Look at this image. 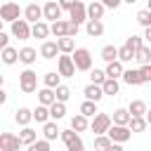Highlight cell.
<instances>
[{
  "mask_svg": "<svg viewBox=\"0 0 151 151\" xmlns=\"http://www.w3.org/2000/svg\"><path fill=\"white\" fill-rule=\"evenodd\" d=\"M21 17V7H19V2H5V5H0V19L2 21H14V19H19Z\"/></svg>",
  "mask_w": 151,
  "mask_h": 151,
  "instance_id": "obj_8",
  "label": "cell"
},
{
  "mask_svg": "<svg viewBox=\"0 0 151 151\" xmlns=\"http://www.w3.org/2000/svg\"><path fill=\"white\" fill-rule=\"evenodd\" d=\"M127 120H130L127 109H116L113 116H111V123H116V125H127Z\"/></svg>",
  "mask_w": 151,
  "mask_h": 151,
  "instance_id": "obj_36",
  "label": "cell"
},
{
  "mask_svg": "<svg viewBox=\"0 0 151 151\" xmlns=\"http://www.w3.org/2000/svg\"><path fill=\"white\" fill-rule=\"evenodd\" d=\"M134 59V52L127 47V45H123V47H118V61H123V64H127V61H132Z\"/></svg>",
  "mask_w": 151,
  "mask_h": 151,
  "instance_id": "obj_40",
  "label": "cell"
},
{
  "mask_svg": "<svg viewBox=\"0 0 151 151\" xmlns=\"http://www.w3.org/2000/svg\"><path fill=\"white\" fill-rule=\"evenodd\" d=\"M21 14H24V19H26L28 24H33V21L42 19V7H40L38 2H28V5L21 9Z\"/></svg>",
  "mask_w": 151,
  "mask_h": 151,
  "instance_id": "obj_11",
  "label": "cell"
},
{
  "mask_svg": "<svg viewBox=\"0 0 151 151\" xmlns=\"http://www.w3.org/2000/svg\"><path fill=\"white\" fill-rule=\"evenodd\" d=\"M83 94H85V99H92V101H99V99L104 97V92H101V85H97V83H90V85H85Z\"/></svg>",
  "mask_w": 151,
  "mask_h": 151,
  "instance_id": "obj_24",
  "label": "cell"
},
{
  "mask_svg": "<svg viewBox=\"0 0 151 151\" xmlns=\"http://www.w3.org/2000/svg\"><path fill=\"white\" fill-rule=\"evenodd\" d=\"M139 78H142V85L144 83H151V64H139Z\"/></svg>",
  "mask_w": 151,
  "mask_h": 151,
  "instance_id": "obj_43",
  "label": "cell"
},
{
  "mask_svg": "<svg viewBox=\"0 0 151 151\" xmlns=\"http://www.w3.org/2000/svg\"><path fill=\"white\" fill-rule=\"evenodd\" d=\"M5 101H7V92L0 87V104H5Z\"/></svg>",
  "mask_w": 151,
  "mask_h": 151,
  "instance_id": "obj_52",
  "label": "cell"
},
{
  "mask_svg": "<svg viewBox=\"0 0 151 151\" xmlns=\"http://www.w3.org/2000/svg\"><path fill=\"white\" fill-rule=\"evenodd\" d=\"M137 21H139V26H151V9H139Z\"/></svg>",
  "mask_w": 151,
  "mask_h": 151,
  "instance_id": "obj_44",
  "label": "cell"
},
{
  "mask_svg": "<svg viewBox=\"0 0 151 151\" xmlns=\"http://www.w3.org/2000/svg\"><path fill=\"white\" fill-rule=\"evenodd\" d=\"M42 83H45V87H57V85L61 83V76H59L57 71H50V73L42 76Z\"/></svg>",
  "mask_w": 151,
  "mask_h": 151,
  "instance_id": "obj_39",
  "label": "cell"
},
{
  "mask_svg": "<svg viewBox=\"0 0 151 151\" xmlns=\"http://www.w3.org/2000/svg\"><path fill=\"white\" fill-rule=\"evenodd\" d=\"M109 125H111V116L109 113H94L92 116V120H90V125H87V130H92L94 134H104L106 130H109Z\"/></svg>",
  "mask_w": 151,
  "mask_h": 151,
  "instance_id": "obj_6",
  "label": "cell"
},
{
  "mask_svg": "<svg viewBox=\"0 0 151 151\" xmlns=\"http://www.w3.org/2000/svg\"><path fill=\"white\" fill-rule=\"evenodd\" d=\"M78 31H80V24H76V21H68V26H66V35L76 38V35H78Z\"/></svg>",
  "mask_w": 151,
  "mask_h": 151,
  "instance_id": "obj_47",
  "label": "cell"
},
{
  "mask_svg": "<svg viewBox=\"0 0 151 151\" xmlns=\"http://www.w3.org/2000/svg\"><path fill=\"white\" fill-rule=\"evenodd\" d=\"M101 59H104V61L118 59V47H116V45H104V47H101Z\"/></svg>",
  "mask_w": 151,
  "mask_h": 151,
  "instance_id": "obj_38",
  "label": "cell"
},
{
  "mask_svg": "<svg viewBox=\"0 0 151 151\" xmlns=\"http://www.w3.org/2000/svg\"><path fill=\"white\" fill-rule=\"evenodd\" d=\"M38 54H40L42 59H57V54H59V50H57V40H42Z\"/></svg>",
  "mask_w": 151,
  "mask_h": 151,
  "instance_id": "obj_17",
  "label": "cell"
},
{
  "mask_svg": "<svg viewBox=\"0 0 151 151\" xmlns=\"http://www.w3.org/2000/svg\"><path fill=\"white\" fill-rule=\"evenodd\" d=\"M111 139H109V134L104 132V134H94V149H111Z\"/></svg>",
  "mask_w": 151,
  "mask_h": 151,
  "instance_id": "obj_41",
  "label": "cell"
},
{
  "mask_svg": "<svg viewBox=\"0 0 151 151\" xmlns=\"http://www.w3.org/2000/svg\"><path fill=\"white\" fill-rule=\"evenodd\" d=\"M99 2H101L106 9H118V7L123 5V0H99Z\"/></svg>",
  "mask_w": 151,
  "mask_h": 151,
  "instance_id": "obj_48",
  "label": "cell"
},
{
  "mask_svg": "<svg viewBox=\"0 0 151 151\" xmlns=\"http://www.w3.org/2000/svg\"><path fill=\"white\" fill-rule=\"evenodd\" d=\"M0 61L7 64V66H14V64L19 61V50L12 47V45H5V47L0 50Z\"/></svg>",
  "mask_w": 151,
  "mask_h": 151,
  "instance_id": "obj_14",
  "label": "cell"
},
{
  "mask_svg": "<svg viewBox=\"0 0 151 151\" xmlns=\"http://www.w3.org/2000/svg\"><path fill=\"white\" fill-rule=\"evenodd\" d=\"M42 19L45 21H54V19H61V7L57 0H47L42 5Z\"/></svg>",
  "mask_w": 151,
  "mask_h": 151,
  "instance_id": "obj_10",
  "label": "cell"
},
{
  "mask_svg": "<svg viewBox=\"0 0 151 151\" xmlns=\"http://www.w3.org/2000/svg\"><path fill=\"white\" fill-rule=\"evenodd\" d=\"M52 90H54V99H57V101H64V104H66V101L71 99V90H68L66 85H61V83H59V85H57V87H52Z\"/></svg>",
  "mask_w": 151,
  "mask_h": 151,
  "instance_id": "obj_35",
  "label": "cell"
},
{
  "mask_svg": "<svg viewBox=\"0 0 151 151\" xmlns=\"http://www.w3.org/2000/svg\"><path fill=\"white\" fill-rule=\"evenodd\" d=\"M104 12H106V7H104L99 0H90V2L85 5V14H87V19H101Z\"/></svg>",
  "mask_w": 151,
  "mask_h": 151,
  "instance_id": "obj_15",
  "label": "cell"
},
{
  "mask_svg": "<svg viewBox=\"0 0 151 151\" xmlns=\"http://www.w3.org/2000/svg\"><path fill=\"white\" fill-rule=\"evenodd\" d=\"M87 125H90V120H87V116H83V113H76V116L71 118V130H76V132H85Z\"/></svg>",
  "mask_w": 151,
  "mask_h": 151,
  "instance_id": "obj_30",
  "label": "cell"
},
{
  "mask_svg": "<svg viewBox=\"0 0 151 151\" xmlns=\"http://www.w3.org/2000/svg\"><path fill=\"white\" fill-rule=\"evenodd\" d=\"M35 59H38V50H35V47H21V50H19V61H21V64L31 66Z\"/></svg>",
  "mask_w": 151,
  "mask_h": 151,
  "instance_id": "obj_23",
  "label": "cell"
},
{
  "mask_svg": "<svg viewBox=\"0 0 151 151\" xmlns=\"http://www.w3.org/2000/svg\"><path fill=\"white\" fill-rule=\"evenodd\" d=\"M42 134H45V139H50V142H54L57 137H59V125H57V120H45L42 123Z\"/></svg>",
  "mask_w": 151,
  "mask_h": 151,
  "instance_id": "obj_21",
  "label": "cell"
},
{
  "mask_svg": "<svg viewBox=\"0 0 151 151\" xmlns=\"http://www.w3.org/2000/svg\"><path fill=\"white\" fill-rule=\"evenodd\" d=\"M14 120L19 123V125H28L33 118H31V109H26V106H19L17 111H14Z\"/></svg>",
  "mask_w": 151,
  "mask_h": 151,
  "instance_id": "obj_33",
  "label": "cell"
},
{
  "mask_svg": "<svg viewBox=\"0 0 151 151\" xmlns=\"http://www.w3.org/2000/svg\"><path fill=\"white\" fill-rule=\"evenodd\" d=\"M78 113H83V116L92 118V116L97 113V101H92V99H85V101L80 104V111H78Z\"/></svg>",
  "mask_w": 151,
  "mask_h": 151,
  "instance_id": "obj_37",
  "label": "cell"
},
{
  "mask_svg": "<svg viewBox=\"0 0 151 151\" xmlns=\"http://www.w3.org/2000/svg\"><path fill=\"white\" fill-rule=\"evenodd\" d=\"M85 31L90 38H101L104 35V24L101 19H85Z\"/></svg>",
  "mask_w": 151,
  "mask_h": 151,
  "instance_id": "obj_16",
  "label": "cell"
},
{
  "mask_svg": "<svg viewBox=\"0 0 151 151\" xmlns=\"http://www.w3.org/2000/svg\"><path fill=\"white\" fill-rule=\"evenodd\" d=\"M5 45H9V35H7L5 31H0V50H2Z\"/></svg>",
  "mask_w": 151,
  "mask_h": 151,
  "instance_id": "obj_50",
  "label": "cell"
},
{
  "mask_svg": "<svg viewBox=\"0 0 151 151\" xmlns=\"http://www.w3.org/2000/svg\"><path fill=\"white\" fill-rule=\"evenodd\" d=\"M68 14H71V19H68V21H76V24H85V19H87V14H85V2H83V0H76V2L71 5Z\"/></svg>",
  "mask_w": 151,
  "mask_h": 151,
  "instance_id": "obj_12",
  "label": "cell"
},
{
  "mask_svg": "<svg viewBox=\"0 0 151 151\" xmlns=\"http://www.w3.org/2000/svg\"><path fill=\"white\" fill-rule=\"evenodd\" d=\"M71 59H73L76 71H90L92 68V54H90L87 47H73Z\"/></svg>",
  "mask_w": 151,
  "mask_h": 151,
  "instance_id": "obj_1",
  "label": "cell"
},
{
  "mask_svg": "<svg viewBox=\"0 0 151 151\" xmlns=\"http://www.w3.org/2000/svg\"><path fill=\"white\" fill-rule=\"evenodd\" d=\"M47 109H50V118H52V120H61V118L66 116V104H64V101H57V99H54Z\"/></svg>",
  "mask_w": 151,
  "mask_h": 151,
  "instance_id": "obj_25",
  "label": "cell"
},
{
  "mask_svg": "<svg viewBox=\"0 0 151 151\" xmlns=\"http://www.w3.org/2000/svg\"><path fill=\"white\" fill-rule=\"evenodd\" d=\"M146 125H149V120H146L144 116H130V120H127L130 132H144Z\"/></svg>",
  "mask_w": 151,
  "mask_h": 151,
  "instance_id": "obj_26",
  "label": "cell"
},
{
  "mask_svg": "<svg viewBox=\"0 0 151 151\" xmlns=\"http://www.w3.org/2000/svg\"><path fill=\"white\" fill-rule=\"evenodd\" d=\"M73 47H76V40H73L71 35H59V38H57V50H59V52L71 54Z\"/></svg>",
  "mask_w": 151,
  "mask_h": 151,
  "instance_id": "obj_22",
  "label": "cell"
},
{
  "mask_svg": "<svg viewBox=\"0 0 151 151\" xmlns=\"http://www.w3.org/2000/svg\"><path fill=\"white\" fill-rule=\"evenodd\" d=\"M28 2H38V0H28Z\"/></svg>",
  "mask_w": 151,
  "mask_h": 151,
  "instance_id": "obj_56",
  "label": "cell"
},
{
  "mask_svg": "<svg viewBox=\"0 0 151 151\" xmlns=\"http://www.w3.org/2000/svg\"><path fill=\"white\" fill-rule=\"evenodd\" d=\"M66 26H68V21H64V19H54V21L50 24V33H52L54 38L66 35Z\"/></svg>",
  "mask_w": 151,
  "mask_h": 151,
  "instance_id": "obj_31",
  "label": "cell"
},
{
  "mask_svg": "<svg viewBox=\"0 0 151 151\" xmlns=\"http://www.w3.org/2000/svg\"><path fill=\"white\" fill-rule=\"evenodd\" d=\"M47 35H50V24H47L45 19H38V21L31 24V38H40V40H45Z\"/></svg>",
  "mask_w": 151,
  "mask_h": 151,
  "instance_id": "obj_13",
  "label": "cell"
},
{
  "mask_svg": "<svg viewBox=\"0 0 151 151\" xmlns=\"http://www.w3.org/2000/svg\"><path fill=\"white\" fill-rule=\"evenodd\" d=\"M123 2H127V5H134V2H137V0H123Z\"/></svg>",
  "mask_w": 151,
  "mask_h": 151,
  "instance_id": "obj_54",
  "label": "cell"
},
{
  "mask_svg": "<svg viewBox=\"0 0 151 151\" xmlns=\"http://www.w3.org/2000/svg\"><path fill=\"white\" fill-rule=\"evenodd\" d=\"M123 68H125V64H123V61H118V59H113V61H106L104 73H106V78H120Z\"/></svg>",
  "mask_w": 151,
  "mask_h": 151,
  "instance_id": "obj_19",
  "label": "cell"
},
{
  "mask_svg": "<svg viewBox=\"0 0 151 151\" xmlns=\"http://www.w3.org/2000/svg\"><path fill=\"white\" fill-rule=\"evenodd\" d=\"M31 118H33L35 123H40V125H42L45 120H50V109H47L45 104H38V106L31 111Z\"/></svg>",
  "mask_w": 151,
  "mask_h": 151,
  "instance_id": "obj_28",
  "label": "cell"
},
{
  "mask_svg": "<svg viewBox=\"0 0 151 151\" xmlns=\"http://www.w3.org/2000/svg\"><path fill=\"white\" fill-rule=\"evenodd\" d=\"M35 137H38V132H35L33 127L21 125V132H19V142H21V146H28L31 142H35Z\"/></svg>",
  "mask_w": 151,
  "mask_h": 151,
  "instance_id": "obj_29",
  "label": "cell"
},
{
  "mask_svg": "<svg viewBox=\"0 0 151 151\" xmlns=\"http://www.w3.org/2000/svg\"><path fill=\"white\" fill-rule=\"evenodd\" d=\"M134 61H137V64H151V47H149V45H142V47L134 52Z\"/></svg>",
  "mask_w": 151,
  "mask_h": 151,
  "instance_id": "obj_32",
  "label": "cell"
},
{
  "mask_svg": "<svg viewBox=\"0 0 151 151\" xmlns=\"http://www.w3.org/2000/svg\"><path fill=\"white\" fill-rule=\"evenodd\" d=\"M52 101H54V90H52V87H42V90H38V104L50 106Z\"/></svg>",
  "mask_w": 151,
  "mask_h": 151,
  "instance_id": "obj_34",
  "label": "cell"
},
{
  "mask_svg": "<svg viewBox=\"0 0 151 151\" xmlns=\"http://www.w3.org/2000/svg\"><path fill=\"white\" fill-rule=\"evenodd\" d=\"M125 45H127V47H130V50H132V52H137V50H139V47H142V45H144V40H142V38H139V35H130V38H127V40H125Z\"/></svg>",
  "mask_w": 151,
  "mask_h": 151,
  "instance_id": "obj_45",
  "label": "cell"
},
{
  "mask_svg": "<svg viewBox=\"0 0 151 151\" xmlns=\"http://www.w3.org/2000/svg\"><path fill=\"white\" fill-rule=\"evenodd\" d=\"M106 134H109V139H111V142H118V144H125V142L132 137V132H130V127H127V125H116V123H111V125H109Z\"/></svg>",
  "mask_w": 151,
  "mask_h": 151,
  "instance_id": "obj_7",
  "label": "cell"
},
{
  "mask_svg": "<svg viewBox=\"0 0 151 151\" xmlns=\"http://www.w3.org/2000/svg\"><path fill=\"white\" fill-rule=\"evenodd\" d=\"M127 113H130V116H146V113H149L146 101H142V99H132L130 106H127Z\"/></svg>",
  "mask_w": 151,
  "mask_h": 151,
  "instance_id": "obj_27",
  "label": "cell"
},
{
  "mask_svg": "<svg viewBox=\"0 0 151 151\" xmlns=\"http://www.w3.org/2000/svg\"><path fill=\"white\" fill-rule=\"evenodd\" d=\"M19 146H21L19 134H14V132H2L0 134V151H17Z\"/></svg>",
  "mask_w": 151,
  "mask_h": 151,
  "instance_id": "obj_9",
  "label": "cell"
},
{
  "mask_svg": "<svg viewBox=\"0 0 151 151\" xmlns=\"http://www.w3.org/2000/svg\"><path fill=\"white\" fill-rule=\"evenodd\" d=\"M2 85H5V76H0V87H2Z\"/></svg>",
  "mask_w": 151,
  "mask_h": 151,
  "instance_id": "obj_53",
  "label": "cell"
},
{
  "mask_svg": "<svg viewBox=\"0 0 151 151\" xmlns=\"http://www.w3.org/2000/svg\"><path fill=\"white\" fill-rule=\"evenodd\" d=\"M106 78V73L101 71V68H90V83H97V85H101V80Z\"/></svg>",
  "mask_w": 151,
  "mask_h": 151,
  "instance_id": "obj_46",
  "label": "cell"
},
{
  "mask_svg": "<svg viewBox=\"0 0 151 151\" xmlns=\"http://www.w3.org/2000/svg\"><path fill=\"white\" fill-rule=\"evenodd\" d=\"M19 87H21L24 94H33V92L38 90V73L31 71V68L21 71V73H19Z\"/></svg>",
  "mask_w": 151,
  "mask_h": 151,
  "instance_id": "obj_2",
  "label": "cell"
},
{
  "mask_svg": "<svg viewBox=\"0 0 151 151\" xmlns=\"http://www.w3.org/2000/svg\"><path fill=\"white\" fill-rule=\"evenodd\" d=\"M2 24H5V21H2V19H0V31H2Z\"/></svg>",
  "mask_w": 151,
  "mask_h": 151,
  "instance_id": "obj_55",
  "label": "cell"
},
{
  "mask_svg": "<svg viewBox=\"0 0 151 151\" xmlns=\"http://www.w3.org/2000/svg\"><path fill=\"white\" fill-rule=\"evenodd\" d=\"M59 137H61V142L66 144V149L68 151H83L85 149V144H83V139H80V132H76V130H59Z\"/></svg>",
  "mask_w": 151,
  "mask_h": 151,
  "instance_id": "obj_3",
  "label": "cell"
},
{
  "mask_svg": "<svg viewBox=\"0 0 151 151\" xmlns=\"http://www.w3.org/2000/svg\"><path fill=\"white\" fill-rule=\"evenodd\" d=\"M57 73H59L61 78H73V76H76V66H73L71 54H64V52L57 54Z\"/></svg>",
  "mask_w": 151,
  "mask_h": 151,
  "instance_id": "obj_4",
  "label": "cell"
},
{
  "mask_svg": "<svg viewBox=\"0 0 151 151\" xmlns=\"http://www.w3.org/2000/svg\"><path fill=\"white\" fill-rule=\"evenodd\" d=\"M57 2H59V7H61V12H64V9L68 12V9H71V5H73L76 0H57Z\"/></svg>",
  "mask_w": 151,
  "mask_h": 151,
  "instance_id": "obj_49",
  "label": "cell"
},
{
  "mask_svg": "<svg viewBox=\"0 0 151 151\" xmlns=\"http://www.w3.org/2000/svg\"><path fill=\"white\" fill-rule=\"evenodd\" d=\"M28 149L31 151H50V139H38L35 137V142H31Z\"/></svg>",
  "mask_w": 151,
  "mask_h": 151,
  "instance_id": "obj_42",
  "label": "cell"
},
{
  "mask_svg": "<svg viewBox=\"0 0 151 151\" xmlns=\"http://www.w3.org/2000/svg\"><path fill=\"white\" fill-rule=\"evenodd\" d=\"M101 92L109 94V97H116L120 92V85H118V78H104L101 80Z\"/></svg>",
  "mask_w": 151,
  "mask_h": 151,
  "instance_id": "obj_20",
  "label": "cell"
},
{
  "mask_svg": "<svg viewBox=\"0 0 151 151\" xmlns=\"http://www.w3.org/2000/svg\"><path fill=\"white\" fill-rule=\"evenodd\" d=\"M142 40H151V26H144V35Z\"/></svg>",
  "mask_w": 151,
  "mask_h": 151,
  "instance_id": "obj_51",
  "label": "cell"
},
{
  "mask_svg": "<svg viewBox=\"0 0 151 151\" xmlns=\"http://www.w3.org/2000/svg\"><path fill=\"white\" fill-rule=\"evenodd\" d=\"M120 78H123V83H125V85H130V87L142 85V78H139V71H137V68H123Z\"/></svg>",
  "mask_w": 151,
  "mask_h": 151,
  "instance_id": "obj_18",
  "label": "cell"
},
{
  "mask_svg": "<svg viewBox=\"0 0 151 151\" xmlns=\"http://www.w3.org/2000/svg\"><path fill=\"white\" fill-rule=\"evenodd\" d=\"M9 33H12V38L28 40L31 38V24L26 19H14V21H9Z\"/></svg>",
  "mask_w": 151,
  "mask_h": 151,
  "instance_id": "obj_5",
  "label": "cell"
}]
</instances>
